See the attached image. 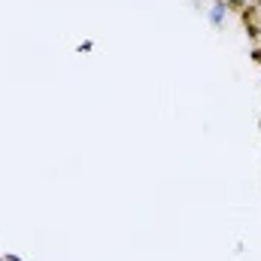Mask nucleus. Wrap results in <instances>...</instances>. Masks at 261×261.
I'll use <instances>...</instances> for the list:
<instances>
[{
  "label": "nucleus",
  "instance_id": "nucleus-1",
  "mask_svg": "<svg viewBox=\"0 0 261 261\" xmlns=\"http://www.w3.org/2000/svg\"><path fill=\"white\" fill-rule=\"evenodd\" d=\"M228 12H231V3L228 0H213V6L206 9V18L213 28H225L228 24Z\"/></svg>",
  "mask_w": 261,
  "mask_h": 261
},
{
  "label": "nucleus",
  "instance_id": "nucleus-2",
  "mask_svg": "<svg viewBox=\"0 0 261 261\" xmlns=\"http://www.w3.org/2000/svg\"><path fill=\"white\" fill-rule=\"evenodd\" d=\"M249 55H252V61H255V64H261V43L252 46V52H249Z\"/></svg>",
  "mask_w": 261,
  "mask_h": 261
},
{
  "label": "nucleus",
  "instance_id": "nucleus-3",
  "mask_svg": "<svg viewBox=\"0 0 261 261\" xmlns=\"http://www.w3.org/2000/svg\"><path fill=\"white\" fill-rule=\"evenodd\" d=\"M94 49V43L91 40H85V43H79V52H91Z\"/></svg>",
  "mask_w": 261,
  "mask_h": 261
},
{
  "label": "nucleus",
  "instance_id": "nucleus-4",
  "mask_svg": "<svg viewBox=\"0 0 261 261\" xmlns=\"http://www.w3.org/2000/svg\"><path fill=\"white\" fill-rule=\"evenodd\" d=\"M231 6H249V0H228Z\"/></svg>",
  "mask_w": 261,
  "mask_h": 261
},
{
  "label": "nucleus",
  "instance_id": "nucleus-5",
  "mask_svg": "<svg viewBox=\"0 0 261 261\" xmlns=\"http://www.w3.org/2000/svg\"><path fill=\"white\" fill-rule=\"evenodd\" d=\"M249 6H252V9H261V0H249Z\"/></svg>",
  "mask_w": 261,
  "mask_h": 261
},
{
  "label": "nucleus",
  "instance_id": "nucleus-6",
  "mask_svg": "<svg viewBox=\"0 0 261 261\" xmlns=\"http://www.w3.org/2000/svg\"><path fill=\"white\" fill-rule=\"evenodd\" d=\"M255 43H261V37H258V40H255Z\"/></svg>",
  "mask_w": 261,
  "mask_h": 261
}]
</instances>
